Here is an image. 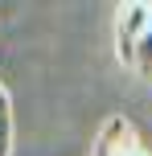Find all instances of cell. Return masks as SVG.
Here are the masks:
<instances>
[{
  "instance_id": "1",
  "label": "cell",
  "mask_w": 152,
  "mask_h": 156,
  "mask_svg": "<svg viewBox=\"0 0 152 156\" xmlns=\"http://www.w3.org/2000/svg\"><path fill=\"white\" fill-rule=\"evenodd\" d=\"M152 29V4H123L119 8V21H115V45H119L123 66H132V54H136L140 37Z\"/></svg>"
},
{
  "instance_id": "2",
  "label": "cell",
  "mask_w": 152,
  "mask_h": 156,
  "mask_svg": "<svg viewBox=\"0 0 152 156\" xmlns=\"http://www.w3.org/2000/svg\"><path fill=\"white\" fill-rule=\"evenodd\" d=\"M132 70H140L144 78H152V29L140 37V45H136V54H132Z\"/></svg>"
},
{
  "instance_id": "3",
  "label": "cell",
  "mask_w": 152,
  "mask_h": 156,
  "mask_svg": "<svg viewBox=\"0 0 152 156\" xmlns=\"http://www.w3.org/2000/svg\"><path fill=\"white\" fill-rule=\"evenodd\" d=\"M12 148V115H8V94L0 90V156H8Z\"/></svg>"
},
{
  "instance_id": "4",
  "label": "cell",
  "mask_w": 152,
  "mask_h": 156,
  "mask_svg": "<svg viewBox=\"0 0 152 156\" xmlns=\"http://www.w3.org/2000/svg\"><path fill=\"white\" fill-rule=\"evenodd\" d=\"M136 156H148V152H136Z\"/></svg>"
}]
</instances>
